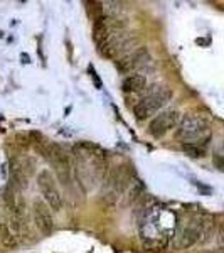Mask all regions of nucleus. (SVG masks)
I'll use <instances>...</instances> for the list:
<instances>
[{"mask_svg": "<svg viewBox=\"0 0 224 253\" xmlns=\"http://www.w3.org/2000/svg\"><path fill=\"white\" fill-rule=\"evenodd\" d=\"M49 161L52 164V170H54L56 177L63 182L64 186L71 184V174H73V162L69 159L68 152L63 149V147L52 144L49 145Z\"/></svg>", "mask_w": 224, "mask_h": 253, "instance_id": "9", "label": "nucleus"}, {"mask_svg": "<svg viewBox=\"0 0 224 253\" xmlns=\"http://www.w3.org/2000/svg\"><path fill=\"white\" fill-rule=\"evenodd\" d=\"M176 137L182 147L206 150L211 140V124L202 115H187L179 124Z\"/></svg>", "mask_w": 224, "mask_h": 253, "instance_id": "3", "label": "nucleus"}, {"mask_svg": "<svg viewBox=\"0 0 224 253\" xmlns=\"http://www.w3.org/2000/svg\"><path fill=\"white\" fill-rule=\"evenodd\" d=\"M135 41L137 38L132 32L127 31V27H116L112 24V31L108 32L107 39L98 46V52H100L103 58H108V59H121L123 56H127L128 52L133 51Z\"/></svg>", "mask_w": 224, "mask_h": 253, "instance_id": "4", "label": "nucleus"}, {"mask_svg": "<svg viewBox=\"0 0 224 253\" xmlns=\"http://www.w3.org/2000/svg\"><path fill=\"white\" fill-rule=\"evenodd\" d=\"M73 167L76 170L79 186L86 193L101 186L107 175V154L88 142L73 147Z\"/></svg>", "mask_w": 224, "mask_h": 253, "instance_id": "2", "label": "nucleus"}, {"mask_svg": "<svg viewBox=\"0 0 224 253\" xmlns=\"http://www.w3.org/2000/svg\"><path fill=\"white\" fill-rule=\"evenodd\" d=\"M147 88V78L140 73H135V75H130L123 80L121 83V89L125 93H142L145 91Z\"/></svg>", "mask_w": 224, "mask_h": 253, "instance_id": "13", "label": "nucleus"}, {"mask_svg": "<svg viewBox=\"0 0 224 253\" xmlns=\"http://www.w3.org/2000/svg\"><path fill=\"white\" fill-rule=\"evenodd\" d=\"M170 98H172V91L167 86H152L133 105V115L138 120L152 118L169 103Z\"/></svg>", "mask_w": 224, "mask_h": 253, "instance_id": "6", "label": "nucleus"}, {"mask_svg": "<svg viewBox=\"0 0 224 253\" xmlns=\"http://www.w3.org/2000/svg\"><path fill=\"white\" fill-rule=\"evenodd\" d=\"M133 179L132 167L127 164L113 166L107 170L103 182H101V196H103L107 201L115 203L121 194L127 191Z\"/></svg>", "mask_w": 224, "mask_h": 253, "instance_id": "5", "label": "nucleus"}, {"mask_svg": "<svg viewBox=\"0 0 224 253\" xmlns=\"http://www.w3.org/2000/svg\"><path fill=\"white\" fill-rule=\"evenodd\" d=\"M216 161H218V162H224V142L221 144V147L218 149V154H216Z\"/></svg>", "mask_w": 224, "mask_h": 253, "instance_id": "16", "label": "nucleus"}, {"mask_svg": "<svg viewBox=\"0 0 224 253\" xmlns=\"http://www.w3.org/2000/svg\"><path fill=\"white\" fill-rule=\"evenodd\" d=\"M10 174H12V182H14L15 189L22 191L24 187H27V175L24 172L22 166H20L19 162H14V164H12Z\"/></svg>", "mask_w": 224, "mask_h": 253, "instance_id": "14", "label": "nucleus"}, {"mask_svg": "<svg viewBox=\"0 0 224 253\" xmlns=\"http://www.w3.org/2000/svg\"><path fill=\"white\" fill-rule=\"evenodd\" d=\"M32 219H34L36 228L42 235H51L54 231L56 224L54 218L51 214V208L44 201H34V205H32Z\"/></svg>", "mask_w": 224, "mask_h": 253, "instance_id": "12", "label": "nucleus"}, {"mask_svg": "<svg viewBox=\"0 0 224 253\" xmlns=\"http://www.w3.org/2000/svg\"><path fill=\"white\" fill-rule=\"evenodd\" d=\"M0 245H2L3 248H14L17 242H15V235L14 231L10 230L9 224L5 223H0Z\"/></svg>", "mask_w": 224, "mask_h": 253, "instance_id": "15", "label": "nucleus"}, {"mask_svg": "<svg viewBox=\"0 0 224 253\" xmlns=\"http://www.w3.org/2000/svg\"><path fill=\"white\" fill-rule=\"evenodd\" d=\"M204 235H206V223L202 221V218L190 216V218L179 221L174 240H176L177 248L187 250V248L194 247L195 243L201 242V238Z\"/></svg>", "mask_w": 224, "mask_h": 253, "instance_id": "7", "label": "nucleus"}, {"mask_svg": "<svg viewBox=\"0 0 224 253\" xmlns=\"http://www.w3.org/2000/svg\"><path fill=\"white\" fill-rule=\"evenodd\" d=\"M177 224V214L169 208L162 205L147 208L138 223L142 247L149 252L164 250L176 236Z\"/></svg>", "mask_w": 224, "mask_h": 253, "instance_id": "1", "label": "nucleus"}, {"mask_svg": "<svg viewBox=\"0 0 224 253\" xmlns=\"http://www.w3.org/2000/svg\"><path fill=\"white\" fill-rule=\"evenodd\" d=\"M181 124V113L177 110H164L158 115H155L149 124V133L155 138L164 137L170 130L177 128Z\"/></svg>", "mask_w": 224, "mask_h": 253, "instance_id": "10", "label": "nucleus"}, {"mask_svg": "<svg viewBox=\"0 0 224 253\" xmlns=\"http://www.w3.org/2000/svg\"><path fill=\"white\" fill-rule=\"evenodd\" d=\"M150 63V52L147 47H137L132 52H128L127 56H123L121 59L116 61V69L121 75H135L138 73V69H142L144 66Z\"/></svg>", "mask_w": 224, "mask_h": 253, "instance_id": "11", "label": "nucleus"}, {"mask_svg": "<svg viewBox=\"0 0 224 253\" xmlns=\"http://www.w3.org/2000/svg\"><path fill=\"white\" fill-rule=\"evenodd\" d=\"M37 187L42 194L44 203L51 208L52 211H61L63 210V196L59 193L58 182H56L54 175L49 170H40L37 175Z\"/></svg>", "mask_w": 224, "mask_h": 253, "instance_id": "8", "label": "nucleus"}]
</instances>
